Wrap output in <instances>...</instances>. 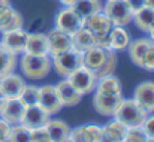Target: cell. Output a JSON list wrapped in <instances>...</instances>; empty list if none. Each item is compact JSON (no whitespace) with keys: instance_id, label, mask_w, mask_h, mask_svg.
<instances>
[{"instance_id":"6da1fadb","label":"cell","mask_w":154,"mask_h":142,"mask_svg":"<svg viewBox=\"0 0 154 142\" xmlns=\"http://www.w3.org/2000/svg\"><path fill=\"white\" fill-rule=\"evenodd\" d=\"M82 66L90 69L97 78L112 75L117 67V52L94 45L82 52Z\"/></svg>"},{"instance_id":"7a4b0ae2","label":"cell","mask_w":154,"mask_h":142,"mask_svg":"<svg viewBox=\"0 0 154 142\" xmlns=\"http://www.w3.org/2000/svg\"><path fill=\"white\" fill-rule=\"evenodd\" d=\"M18 63L21 73L32 81L44 79L45 76H48L52 69V60L50 55H35L23 52Z\"/></svg>"},{"instance_id":"3957f363","label":"cell","mask_w":154,"mask_h":142,"mask_svg":"<svg viewBox=\"0 0 154 142\" xmlns=\"http://www.w3.org/2000/svg\"><path fill=\"white\" fill-rule=\"evenodd\" d=\"M147 114L148 112L145 109H142L133 99L123 97V100L120 102V105L112 117H114V120L120 121L126 129H132V127L142 126Z\"/></svg>"},{"instance_id":"277c9868","label":"cell","mask_w":154,"mask_h":142,"mask_svg":"<svg viewBox=\"0 0 154 142\" xmlns=\"http://www.w3.org/2000/svg\"><path fill=\"white\" fill-rule=\"evenodd\" d=\"M51 60L52 67L55 69V72L66 78L72 72H75L78 67L82 66V52L75 48H69V49L51 57Z\"/></svg>"},{"instance_id":"5b68a950","label":"cell","mask_w":154,"mask_h":142,"mask_svg":"<svg viewBox=\"0 0 154 142\" xmlns=\"http://www.w3.org/2000/svg\"><path fill=\"white\" fill-rule=\"evenodd\" d=\"M82 21H84V18L79 17V14L72 6H63L55 14V18H54L55 29H58L67 35H73L79 29H82Z\"/></svg>"},{"instance_id":"8992f818","label":"cell","mask_w":154,"mask_h":142,"mask_svg":"<svg viewBox=\"0 0 154 142\" xmlns=\"http://www.w3.org/2000/svg\"><path fill=\"white\" fill-rule=\"evenodd\" d=\"M102 11L108 15L114 26L124 27L133 20V12L124 0H106Z\"/></svg>"},{"instance_id":"52a82bcc","label":"cell","mask_w":154,"mask_h":142,"mask_svg":"<svg viewBox=\"0 0 154 142\" xmlns=\"http://www.w3.org/2000/svg\"><path fill=\"white\" fill-rule=\"evenodd\" d=\"M69 79V82L78 90V93L81 96H87L94 93V88H96V81H97V76L87 67L81 66L78 67L75 72H72L69 76H66Z\"/></svg>"},{"instance_id":"ba28073f","label":"cell","mask_w":154,"mask_h":142,"mask_svg":"<svg viewBox=\"0 0 154 142\" xmlns=\"http://www.w3.org/2000/svg\"><path fill=\"white\" fill-rule=\"evenodd\" d=\"M38 105L50 115H55L58 114L64 106L60 100V97L55 91V85H44V87H39V102Z\"/></svg>"},{"instance_id":"9c48e42d","label":"cell","mask_w":154,"mask_h":142,"mask_svg":"<svg viewBox=\"0 0 154 142\" xmlns=\"http://www.w3.org/2000/svg\"><path fill=\"white\" fill-rule=\"evenodd\" d=\"M27 38H29V32H26L23 27L21 29H15L11 32H5L2 33V41L0 44L6 49H9L11 52L21 55L26 51L27 45Z\"/></svg>"},{"instance_id":"30bf717a","label":"cell","mask_w":154,"mask_h":142,"mask_svg":"<svg viewBox=\"0 0 154 142\" xmlns=\"http://www.w3.org/2000/svg\"><path fill=\"white\" fill-rule=\"evenodd\" d=\"M26 105L18 99V97H14V99H5L3 100V105H2V109H0V117L8 121L11 126L14 124H21L23 123V117H24V112H26Z\"/></svg>"},{"instance_id":"8fae6325","label":"cell","mask_w":154,"mask_h":142,"mask_svg":"<svg viewBox=\"0 0 154 142\" xmlns=\"http://www.w3.org/2000/svg\"><path fill=\"white\" fill-rule=\"evenodd\" d=\"M82 27L87 29L88 32H91L96 38H100V36L108 35L111 32V29L114 27V24H112V21L108 18V15L103 11H99V12L91 14L90 17L84 18Z\"/></svg>"},{"instance_id":"7c38bea8","label":"cell","mask_w":154,"mask_h":142,"mask_svg":"<svg viewBox=\"0 0 154 142\" xmlns=\"http://www.w3.org/2000/svg\"><path fill=\"white\" fill-rule=\"evenodd\" d=\"M123 100V94H105V93H96L93 96V108L97 114L103 117H112Z\"/></svg>"},{"instance_id":"4fadbf2b","label":"cell","mask_w":154,"mask_h":142,"mask_svg":"<svg viewBox=\"0 0 154 142\" xmlns=\"http://www.w3.org/2000/svg\"><path fill=\"white\" fill-rule=\"evenodd\" d=\"M26 85V81L21 75L11 72L5 76L0 78V91L5 99H14V97H20L23 88Z\"/></svg>"},{"instance_id":"5bb4252c","label":"cell","mask_w":154,"mask_h":142,"mask_svg":"<svg viewBox=\"0 0 154 142\" xmlns=\"http://www.w3.org/2000/svg\"><path fill=\"white\" fill-rule=\"evenodd\" d=\"M69 139L72 142H102V126L82 124L70 129Z\"/></svg>"},{"instance_id":"9a60e30c","label":"cell","mask_w":154,"mask_h":142,"mask_svg":"<svg viewBox=\"0 0 154 142\" xmlns=\"http://www.w3.org/2000/svg\"><path fill=\"white\" fill-rule=\"evenodd\" d=\"M24 24L21 14L11 5H0V33L21 29Z\"/></svg>"},{"instance_id":"2e32d148","label":"cell","mask_w":154,"mask_h":142,"mask_svg":"<svg viewBox=\"0 0 154 142\" xmlns=\"http://www.w3.org/2000/svg\"><path fill=\"white\" fill-rule=\"evenodd\" d=\"M142 109H145L148 114L154 112V82L145 81L141 82L136 88L132 97Z\"/></svg>"},{"instance_id":"e0dca14e","label":"cell","mask_w":154,"mask_h":142,"mask_svg":"<svg viewBox=\"0 0 154 142\" xmlns=\"http://www.w3.org/2000/svg\"><path fill=\"white\" fill-rule=\"evenodd\" d=\"M47 39H48V49H50V57H54L69 48H72L70 42V35L58 30V29H52L47 33Z\"/></svg>"},{"instance_id":"ac0fdd59","label":"cell","mask_w":154,"mask_h":142,"mask_svg":"<svg viewBox=\"0 0 154 142\" xmlns=\"http://www.w3.org/2000/svg\"><path fill=\"white\" fill-rule=\"evenodd\" d=\"M55 91H57V94L60 97L63 106H76V105H79V102L82 99V96L79 94L78 90L69 82L67 78H64L60 82H57Z\"/></svg>"},{"instance_id":"d6986e66","label":"cell","mask_w":154,"mask_h":142,"mask_svg":"<svg viewBox=\"0 0 154 142\" xmlns=\"http://www.w3.org/2000/svg\"><path fill=\"white\" fill-rule=\"evenodd\" d=\"M51 117L39 106V105H35V106H27L26 108V112H24V117H23V124L29 129H36V127H44L48 120Z\"/></svg>"},{"instance_id":"ffe728a7","label":"cell","mask_w":154,"mask_h":142,"mask_svg":"<svg viewBox=\"0 0 154 142\" xmlns=\"http://www.w3.org/2000/svg\"><path fill=\"white\" fill-rule=\"evenodd\" d=\"M24 52L35 55H50L47 33H29Z\"/></svg>"},{"instance_id":"44dd1931","label":"cell","mask_w":154,"mask_h":142,"mask_svg":"<svg viewBox=\"0 0 154 142\" xmlns=\"http://www.w3.org/2000/svg\"><path fill=\"white\" fill-rule=\"evenodd\" d=\"M45 129L48 132V136L51 142H63L69 139L70 135V126L63 121V120H48V123L45 124Z\"/></svg>"},{"instance_id":"7402d4cb","label":"cell","mask_w":154,"mask_h":142,"mask_svg":"<svg viewBox=\"0 0 154 142\" xmlns=\"http://www.w3.org/2000/svg\"><path fill=\"white\" fill-rule=\"evenodd\" d=\"M130 35L124 27L114 26L109 32V49L112 51H126L130 44Z\"/></svg>"},{"instance_id":"603a6c76","label":"cell","mask_w":154,"mask_h":142,"mask_svg":"<svg viewBox=\"0 0 154 142\" xmlns=\"http://www.w3.org/2000/svg\"><path fill=\"white\" fill-rule=\"evenodd\" d=\"M127 129L117 120L108 121L102 127V142H123Z\"/></svg>"},{"instance_id":"cb8c5ba5","label":"cell","mask_w":154,"mask_h":142,"mask_svg":"<svg viewBox=\"0 0 154 142\" xmlns=\"http://www.w3.org/2000/svg\"><path fill=\"white\" fill-rule=\"evenodd\" d=\"M151 41L148 38H144V39H135V41H130L129 47H127V52H129V57L130 60L133 61V64L139 66L142 64V60L148 51V48L151 47Z\"/></svg>"},{"instance_id":"d4e9b609","label":"cell","mask_w":154,"mask_h":142,"mask_svg":"<svg viewBox=\"0 0 154 142\" xmlns=\"http://www.w3.org/2000/svg\"><path fill=\"white\" fill-rule=\"evenodd\" d=\"M94 91L105 93V94H123V85H121V81L112 73V75L97 78Z\"/></svg>"},{"instance_id":"484cf974","label":"cell","mask_w":154,"mask_h":142,"mask_svg":"<svg viewBox=\"0 0 154 142\" xmlns=\"http://www.w3.org/2000/svg\"><path fill=\"white\" fill-rule=\"evenodd\" d=\"M70 42H72V48L84 52V51H87L96 45V36L82 27L78 32H75L73 35H70Z\"/></svg>"},{"instance_id":"4316f807","label":"cell","mask_w":154,"mask_h":142,"mask_svg":"<svg viewBox=\"0 0 154 142\" xmlns=\"http://www.w3.org/2000/svg\"><path fill=\"white\" fill-rule=\"evenodd\" d=\"M136 27L141 30V32H145L148 33V30L154 26V9L151 6H144L141 8L139 11H136L133 14V20H132Z\"/></svg>"},{"instance_id":"83f0119b","label":"cell","mask_w":154,"mask_h":142,"mask_svg":"<svg viewBox=\"0 0 154 142\" xmlns=\"http://www.w3.org/2000/svg\"><path fill=\"white\" fill-rule=\"evenodd\" d=\"M17 66H18V55L11 52L0 44V78L14 72Z\"/></svg>"},{"instance_id":"f1b7e54d","label":"cell","mask_w":154,"mask_h":142,"mask_svg":"<svg viewBox=\"0 0 154 142\" xmlns=\"http://www.w3.org/2000/svg\"><path fill=\"white\" fill-rule=\"evenodd\" d=\"M72 8L79 14V17L87 18L91 14H96V12L102 11L103 5L100 0H76Z\"/></svg>"},{"instance_id":"f546056e","label":"cell","mask_w":154,"mask_h":142,"mask_svg":"<svg viewBox=\"0 0 154 142\" xmlns=\"http://www.w3.org/2000/svg\"><path fill=\"white\" fill-rule=\"evenodd\" d=\"M18 99L26 106H35V105H38V102H39V87L26 84Z\"/></svg>"},{"instance_id":"4dcf8cb0","label":"cell","mask_w":154,"mask_h":142,"mask_svg":"<svg viewBox=\"0 0 154 142\" xmlns=\"http://www.w3.org/2000/svg\"><path fill=\"white\" fill-rule=\"evenodd\" d=\"M8 142H30V129L21 124H14Z\"/></svg>"},{"instance_id":"1f68e13d","label":"cell","mask_w":154,"mask_h":142,"mask_svg":"<svg viewBox=\"0 0 154 142\" xmlns=\"http://www.w3.org/2000/svg\"><path fill=\"white\" fill-rule=\"evenodd\" d=\"M145 139H147V135H145L142 126L127 129V133H126V138H124V141L127 142H144Z\"/></svg>"},{"instance_id":"d6a6232c","label":"cell","mask_w":154,"mask_h":142,"mask_svg":"<svg viewBox=\"0 0 154 142\" xmlns=\"http://www.w3.org/2000/svg\"><path fill=\"white\" fill-rule=\"evenodd\" d=\"M48 132L44 127H36V129H30V142H50Z\"/></svg>"},{"instance_id":"836d02e7","label":"cell","mask_w":154,"mask_h":142,"mask_svg":"<svg viewBox=\"0 0 154 142\" xmlns=\"http://www.w3.org/2000/svg\"><path fill=\"white\" fill-rule=\"evenodd\" d=\"M141 69L148 70V72H154V44H151V47L148 48V51H147V54L142 60Z\"/></svg>"},{"instance_id":"e575fe53","label":"cell","mask_w":154,"mask_h":142,"mask_svg":"<svg viewBox=\"0 0 154 142\" xmlns=\"http://www.w3.org/2000/svg\"><path fill=\"white\" fill-rule=\"evenodd\" d=\"M142 129H144L147 138H154V112L147 114V117L142 123Z\"/></svg>"},{"instance_id":"d590c367","label":"cell","mask_w":154,"mask_h":142,"mask_svg":"<svg viewBox=\"0 0 154 142\" xmlns=\"http://www.w3.org/2000/svg\"><path fill=\"white\" fill-rule=\"evenodd\" d=\"M11 129H12V126L0 117V142H8L9 135H11Z\"/></svg>"},{"instance_id":"8d00e7d4","label":"cell","mask_w":154,"mask_h":142,"mask_svg":"<svg viewBox=\"0 0 154 142\" xmlns=\"http://www.w3.org/2000/svg\"><path fill=\"white\" fill-rule=\"evenodd\" d=\"M127 3V6L130 8V11L135 14L136 11H139L141 8L145 6V0H124Z\"/></svg>"},{"instance_id":"74e56055","label":"cell","mask_w":154,"mask_h":142,"mask_svg":"<svg viewBox=\"0 0 154 142\" xmlns=\"http://www.w3.org/2000/svg\"><path fill=\"white\" fill-rule=\"evenodd\" d=\"M58 2H60L63 6H73L76 0H58Z\"/></svg>"},{"instance_id":"f35d334b","label":"cell","mask_w":154,"mask_h":142,"mask_svg":"<svg viewBox=\"0 0 154 142\" xmlns=\"http://www.w3.org/2000/svg\"><path fill=\"white\" fill-rule=\"evenodd\" d=\"M148 36H150L148 39H150V41H151V42L154 44V26L151 27V29H150V30H148Z\"/></svg>"},{"instance_id":"ab89813d","label":"cell","mask_w":154,"mask_h":142,"mask_svg":"<svg viewBox=\"0 0 154 142\" xmlns=\"http://www.w3.org/2000/svg\"><path fill=\"white\" fill-rule=\"evenodd\" d=\"M145 5H147V6H151L154 9V0H145Z\"/></svg>"},{"instance_id":"60d3db41","label":"cell","mask_w":154,"mask_h":142,"mask_svg":"<svg viewBox=\"0 0 154 142\" xmlns=\"http://www.w3.org/2000/svg\"><path fill=\"white\" fill-rule=\"evenodd\" d=\"M3 100H5V97L2 94V91H0V109H2V105H3Z\"/></svg>"},{"instance_id":"b9f144b4","label":"cell","mask_w":154,"mask_h":142,"mask_svg":"<svg viewBox=\"0 0 154 142\" xmlns=\"http://www.w3.org/2000/svg\"><path fill=\"white\" fill-rule=\"evenodd\" d=\"M0 5H11L9 0H0Z\"/></svg>"},{"instance_id":"7bdbcfd3","label":"cell","mask_w":154,"mask_h":142,"mask_svg":"<svg viewBox=\"0 0 154 142\" xmlns=\"http://www.w3.org/2000/svg\"><path fill=\"white\" fill-rule=\"evenodd\" d=\"M144 142H154V138H147Z\"/></svg>"},{"instance_id":"ee69618b","label":"cell","mask_w":154,"mask_h":142,"mask_svg":"<svg viewBox=\"0 0 154 142\" xmlns=\"http://www.w3.org/2000/svg\"><path fill=\"white\" fill-rule=\"evenodd\" d=\"M63 142H72V141L70 139H66V141H63Z\"/></svg>"},{"instance_id":"f6af8a7d","label":"cell","mask_w":154,"mask_h":142,"mask_svg":"<svg viewBox=\"0 0 154 142\" xmlns=\"http://www.w3.org/2000/svg\"><path fill=\"white\" fill-rule=\"evenodd\" d=\"M123 142H127V141H123Z\"/></svg>"},{"instance_id":"bcb514c9","label":"cell","mask_w":154,"mask_h":142,"mask_svg":"<svg viewBox=\"0 0 154 142\" xmlns=\"http://www.w3.org/2000/svg\"><path fill=\"white\" fill-rule=\"evenodd\" d=\"M50 142H51V141H50Z\"/></svg>"}]
</instances>
